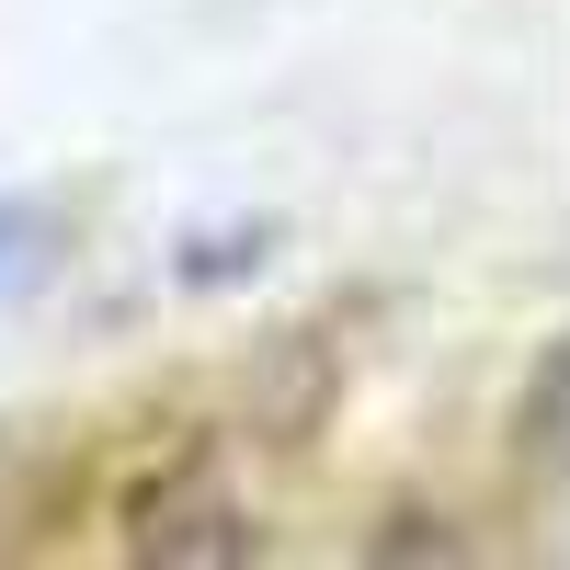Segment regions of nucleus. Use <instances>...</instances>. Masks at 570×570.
<instances>
[{
    "label": "nucleus",
    "mask_w": 570,
    "mask_h": 570,
    "mask_svg": "<svg viewBox=\"0 0 570 570\" xmlns=\"http://www.w3.org/2000/svg\"><path fill=\"white\" fill-rule=\"evenodd\" d=\"M23 240H35V217H23V206H0V274L23 263Z\"/></svg>",
    "instance_id": "nucleus-1"
}]
</instances>
